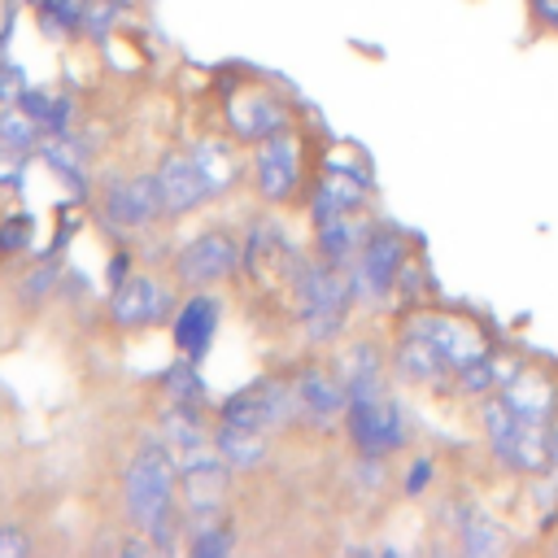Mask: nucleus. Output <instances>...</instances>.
I'll return each instance as SVG.
<instances>
[{
    "label": "nucleus",
    "mask_w": 558,
    "mask_h": 558,
    "mask_svg": "<svg viewBox=\"0 0 558 558\" xmlns=\"http://www.w3.org/2000/svg\"><path fill=\"white\" fill-rule=\"evenodd\" d=\"M187 153H192V161H196V170H201V179H205V187H209V201L222 196V192H231V187L240 183V174H244L240 153H235L231 140H222V135H201V140H192Z\"/></svg>",
    "instance_id": "obj_19"
},
{
    "label": "nucleus",
    "mask_w": 558,
    "mask_h": 558,
    "mask_svg": "<svg viewBox=\"0 0 558 558\" xmlns=\"http://www.w3.org/2000/svg\"><path fill=\"white\" fill-rule=\"evenodd\" d=\"M100 214L118 231L148 227L161 214L157 179L153 174H113V179H105V187H100Z\"/></svg>",
    "instance_id": "obj_11"
},
{
    "label": "nucleus",
    "mask_w": 558,
    "mask_h": 558,
    "mask_svg": "<svg viewBox=\"0 0 558 558\" xmlns=\"http://www.w3.org/2000/svg\"><path fill=\"white\" fill-rule=\"evenodd\" d=\"M353 301H357V288H353L349 266H331L318 253L301 262V275L292 288V310L314 344H331L344 331Z\"/></svg>",
    "instance_id": "obj_2"
},
{
    "label": "nucleus",
    "mask_w": 558,
    "mask_h": 558,
    "mask_svg": "<svg viewBox=\"0 0 558 558\" xmlns=\"http://www.w3.org/2000/svg\"><path fill=\"white\" fill-rule=\"evenodd\" d=\"M44 140V126L22 109V105H4L0 109V148L4 153H31L35 144Z\"/></svg>",
    "instance_id": "obj_22"
},
{
    "label": "nucleus",
    "mask_w": 558,
    "mask_h": 558,
    "mask_svg": "<svg viewBox=\"0 0 558 558\" xmlns=\"http://www.w3.org/2000/svg\"><path fill=\"white\" fill-rule=\"evenodd\" d=\"M52 283H57V262H44V266L31 275V283H26V296H44Z\"/></svg>",
    "instance_id": "obj_33"
},
{
    "label": "nucleus",
    "mask_w": 558,
    "mask_h": 558,
    "mask_svg": "<svg viewBox=\"0 0 558 558\" xmlns=\"http://www.w3.org/2000/svg\"><path fill=\"white\" fill-rule=\"evenodd\" d=\"M366 192H371L366 170H357V166L344 170V166L331 161V166L318 174L314 192H310V222H314V227H327V222H336V218L362 214Z\"/></svg>",
    "instance_id": "obj_12"
},
{
    "label": "nucleus",
    "mask_w": 558,
    "mask_h": 558,
    "mask_svg": "<svg viewBox=\"0 0 558 558\" xmlns=\"http://www.w3.org/2000/svg\"><path fill=\"white\" fill-rule=\"evenodd\" d=\"M344 432H349L357 458H362V453H366V458H388V453H397V449L405 445V436H410L405 410H401L388 392L375 397V401H349V410H344Z\"/></svg>",
    "instance_id": "obj_4"
},
{
    "label": "nucleus",
    "mask_w": 558,
    "mask_h": 558,
    "mask_svg": "<svg viewBox=\"0 0 558 558\" xmlns=\"http://www.w3.org/2000/svg\"><path fill=\"white\" fill-rule=\"evenodd\" d=\"M222 423H235V427H253V432H275L283 423H292L301 410H296V388L288 379H253L244 388H235L227 401H222Z\"/></svg>",
    "instance_id": "obj_3"
},
{
    "label": "nucleus",
    "mask_w": 558,
    "mask_h": 558,
    "mask_svg": "<svg viewBox=\"0 0 558 558\" xmlns=\"http://www.w3.org/2000/svg\"><path fill=\"white\" fill-rule=\"evenodd\" d=\"M174 488H179V466H174L170 445L161 436L140 440L122 475V501H126L131 523L157 549H174Z\"/></svg>",
    "instance_id": "obj_1"
},
{
    "label": "nucleus",
    "mask_w": 558,
    "mask_h": 558,
    "mask_svg": "<svg viewBox=\"0 0 558 558\" xmlns=\"http://www.w3.org/2000/svg\"><path fill=\"white\" fill-rule=\"evenodd\" d=\"M214 445L222 453V462L231 471H253L266 462L270 445H266V432H253V427H235V423H218L214 432Z\"/></svg>",
    "instance_id": "obj_21"
},
{
    "label": "nucleus",
    "mask_w": 558,
    "mask_h": 558,
    "mask_svg": "<svg viewBox=\"0 0 558 558\" xmlns=\"http://www.w3.org/2000/svg\"><path fill=\"white\" fill-rule=\"evenodd\" d=\"M554 554H558V536H554Z\"/></svg>",
    "instance_id": "obj_36"
},
{
    "label": "nucleus",
    "mask_w": 558,
    "mask_h": 558,
    "mask_svg": "<svg viewBox=\"0 0 558 558\" xmlns=\"http://www.w3.org/2000/svg\"><path fill=\"white\" fill-rule=\"evenodd\" d=\"M83 4L87 0H39V26L44 35H78L83 31Z\"/></svg>",
    "instance_id": "obj_27"
},
{
    "label": "nucleus",
    "mask_w": 558,
    "mask_h": 558,
    "mask_svg": "<svg viewBox=\"0 0 558 558\" xmlns=\"http://www.w3.org/2000/svg\"><path fill=\"white\" fill-rule=\"evenodd\" d=\"M231 545H235V536H231L227 523H218V514L214 519H196V527L187 532L192 558H222V554H231Z\"/></svg>",
    "instance_id": "obj_26"
},
{
    "label": "nucleus",
    "mask_w": 558,
    "mask_h": 558,
    "mask_svg": "<svg viewBox=\"0 0 558 558\" xmlns=\"http://www.w3.org/2000/svg\"><path fill=\"white\" fill-rule=\"evenodd\" d=\"M227 126H231L235 140L262 144L275 131H288L292 126V109L270 87H240L235 96H227Z\"/></svg>",
    "instance_id": "obj_10"
},
{
    "label": "nucleus",
    "mask_w": 558,
    "mask_h": 558,
    "mask_svg": "<svg viewBox=\"0 0 558 558\" xmlns=\"http://www.w3.org/2000/svg\"><path fill=\"white\" fill-rule=\"evenodd\" d=\"M432 480H436V462L418 453V458L405 466V475H401V488H405V497H423V493L432 488Z\"/></svg>",
    "instance_id": "obj_29"
},
{
    "label": "nucleus",
    "mask_w": 558,
    "mask_h": 558,
    "mask_svg": "<svg viewBox=\"0 0 558 558\" xmlns=\"http://www.w3.org/2000/svg\"><path fill=\"white\" fill-rule=\"evenodd\" d=\"M126 266H131V257H126V253H118V257L109 262V283H122V279H126Z\"/></svg>",
    "instance_id": "obj_35"
},
{
    "label": "nucleus",
    "mask_w": 558,
    "mask_h": 558,
    "mask_svg": "<svg viewBox=\"0 0 558 558\" xmlns=\"http://www.w3.org/2000/svg\"><path fill=\"white\" fill-rule=\"evenodd\" d=\"M118 17H122V4L118 0H87L83 4V31L96 35V39H105Z\"/></svg>",
    "instance_id": "obj_28"
},
{
    "label": "nucleus",
    "mask_w": 558,
    "mask_h": 558,
    "mask_svg": "<svg viewBox=\"0 0 558 558\" xmlns=\"http://www.w3.org/2000/svg\"><path fill=\"white\" fill-rule=\"evenodd\" d=\"M497 392L510 401V410H514L519 418L549 423V418L558 414V384H554L549 375H541V371H523V366H519Z\"/></svg>",
    "instance_id": "obj_18"
},
{
    "label": "nucleus",
    "mask_w": 558,
    "mask_h": 558,
    "mask_svg": "<svg viewBox=\"0 0 558 558\" xmlns=\"http://www.w3.org/2000/svg\"><path fill=\"white\" fill-rule=\"evenodd\" d=\"M161 388H166V397L179 401V405H201V401H205V379H201V371H196L192 357H179V362L161 375Z\"/></svg>",
    "instance_id": "obj_25"
},
{
    "label": "nucleus",
    "mask_w": 558,
    "mask_h": 558,
    "mask_svg": "<svg viewBox=\"0 0 558 558\" xmlns=\"http://www.w3.org/2000/svg\"><path fill=\"white\" fill-rule=\"evenodd\" d=\"M235 270H240V240L222 227H209V231L183 240L179 253H174V279L187 283V288L222 283Z\"/></svg>",
    "instance_id": "obj_5"
},
{
    "label": "nucleus",
    "mask_w": 558,
    "mask_h": 558,
    "mask_svg": "<svg viewBox=\"0 0 558 558\" xmlns=\"http://www.w3.org/2000/svg\"><path fill=\"white\" fill-rule=\"evenodd\" d=\"M22 92H26L22 65H0V105H13Z\"/></svg>",
    "instance_id": "obj_32"
},
{
    "label": "nucleus",
    "mask_w": 558,
    "mask_h": 558,
    "mask_svg": "<svg viewBox=\"0 0 558 558\" xmlns=\"http://www.w3.org/2000/svg\"><path fill=\"white\" fill-rule=\"evenodd\" d=\"M366 231L371 227L357 214L353 218H336L327 227H314V253L323 262H331V266H353L357 253H362V244H366Z\"/></svg>",
    "instance_id": "obj_20"
},
{
    "label": "nucleus",
    "mask_w": 558,
    "mask_h": 558,
    "mask_svg": "<svg viewBox=\"0 0 558 558\" xmlns=\"http://www.w3.org/2000/svg\"><path fill=\"white\" fill-rule=\"evenodd\" d=\"M44 161L74 187V192H87V174H83V153L70 135H48L44 140Z\"/></svg>",
    "instance_id": "obj_24"
},
{
    "label": "nucleus",
    "mask_w": 558,
    "mask_h": 558,
    "mask_svg": "<svg viewBox=\"0 0 558 558\" xmlns=\"http://www.w3.org/2000/svg\"><path fill=\"white\" fill-rule=\"evenodd\" d=\"M26 244H31V218H26V214H22V218H17V214L4 218V222H0V253H22Z\"/></svg>",
    "instance_id": "obj_30"
},
{
    "label": "nucleus",
    "mask_w": 558,
    "mask_h": 558,
    "mask_svg": "<svg viewBox=\"0 0 558 558\" xmlns=\"http://www.w3.org/2000/svg\"><path fill=\"white\" fill-rule=\"evenodd\" d=\"M174 310H179V301H174L170 283L157 279V275H126V279L113 283V292H109V318H113V327H122V331L153 327V323H161V318L174 314Z\"/></svg>",
    "instance_id": "obj_9"
},
{
    "label": "nucleus",
    "mask_w": 558,
    "mask_h": 558,
    "mask_svg": "<svg viewBox=\"0 0 558 558\" xmlns=\"http://www.w3.org/2000/svg\"><path fill=\"white\" fill-rule=\"evenodd\" d=\"M31 554V536L17 523H0V558H22Z\"/></svg>",
    "instance_id": "obj_31"
},
{
    "label": "nucleus",
    "mask_w": 558,
    "mask_h": 558,
    "mask_svg": "<svg viewBox=\"0 0 558 558\" xmlns=\"http://www.w3.org/2000/svg\"><path fill=\"white\" fill-rule=\"evenodd\" d=\"M218 318H222V301L214 292H201L192 288L187 301H179L174 310V323H170V336H174V349L179 357H192L201 362L214 344V331H218Z\"/></svg>",
    "instance_id": "obj_15"
},
{
    "label": "nucleus",
    "mask_w": 558,
    "mask_h": 558,
    "mask_svg": "<svg viewBox=\"0 0 558 558\" xmlns=\"http://www.w3.org/2000/svg\"><path fill=\"white\" fill-rule=\"evenodd\" d=\"M336 371H340V379L349 388V401H375V397L388 392V384H384L388 379V362H384L379 344H371V340L344 349L340 362H336Z\"/></svg>",
    "instance_id": "obj_17"
},
{
    "label": "nucleus",
    "mask_w": 558,
    "mask_h": 558,
    "mask_svg": "<svg viewBox=\"0 0 558 558\" xmlns=\"http://www.w3.org/2000/svg\"><path fill=\"white\" fill-rule=\"evenodd\" d=\"M248 179L262 201H275V205L288 201L301 187V135L288 126V131H275L270 140L253 144Z\"/></svg>",
    "instance_id": "obj_6"
},
{
    "label": "nucleus",
    "mask_w": 558,
    "mask_h": 558,
    "mask_svg": "<svg viewBox=\"0 0 558 558\" xmlns=\"http://www.w3.org/2000/svg\"><path fill=\"white\" fill-rule=\"evenodd\" d=\"M532 17L545 31H558V0H532Z\"/></svg>",
    "instance_id": "obj_34"
},
{
    "label": "nucleus",
    "mask_w": 558,
    "mask_h": 558,
    "mask_svg": "<svg viewBox=\"0 0 558 558\" xmlns=\"http://www.w3.org/2000/svg\"><path fill=\"white\" fill-rule=\"evenodd\" d=\"M292 388H296V410H301V418L314 423V427H323V432H327L331 423H340L344 410H349V388H344L340 371H331V366H318V362L301 366V371L292 375Z\"/></svg>",
    "instance_id": "obj_13"
},
{
    "label": "nucleus",
    "mask_w": 558,
    "mask_h": 558,
    "mask_svg": "<svg viewBox=\"0 0 558 558\" xmlns=\"http://www.w3.org/2000/svg\"><path fill=\"white\" fill-rule=\"evenodd\" d=\"M405 331H414V336H423L449 366H453V375L466 366V362H475V357H484V353H493L488 349V340H484V331L471 323V318H458V314H445V310H423V314H410L405 323H401Z\"/></svg>",
    "instance_id": "obj_8"
},
{
    "label": "nucleus",
    "mask_w": 558,
    "mask_h": 558,
    "mask_svg": "<svg viewBox=\"0 0 558 558\" xmlns=\"http://www.w3.org/2000/svg\"><path fill=\"white\" fill-rule=\"evenodd\" d=\"M392 366H397V375H401L405 384H418V388H445V384H453V366H449L423 336H414V331H405V327H401V336H397Z\"/></svg>",
    "instance_id": "obj_16"
},
{
    "label": "nucleus",
    "mask_w": 558,
    "mask_h": 558,
    "mask_svg": "<svg viewBox=\"0 0 558 558\" xmlns=\"http://www.w3.org/2000/svg\"><path fill=\"white\" fill-rule=\"evenodd\" d=\"M153 179H157V196H161V214L166 218H183V214H192L196 205L209 201V187H205L192 153H166L157 161Z\"/></svg>",
    "instance_id": "obj_14"
},
{
    "label": "nucleus",
    "mask_w": 558,
    "mask_h": 558,
    "mask_svg": "<svg viewBox=\"0 0 558 558\" xmlns=\"http://www.w3.org/2000/svg\"><path fill=\"white\" fill-rule=\"evenodd\" d=\"M501 545H506V536H501V527H497L493 519H484V514H475V510H466V514L458 519V549H462V554L484 558V554H497Z\"/></svg>",
    "instance_id": "obj_23"
},
{
    "label": "nucleus",
    "mask_w": 558,
    "mask_h": 558,
    "mask_svg": "<svg viewBox=\"0 0 558 558\" xmlns=\"http://www.w3.org/2000/svg\"><path fill=\"white\" fill-rule=\"evenodd\" d=\"M410 257V244L397 227H371L366 231V244L357 253V262L349 266L353 270V288L357 296H371V301H384L392 288H397V275Z\"/></svg>",
    "instance_id": "obj_7"
}]
</instances>
